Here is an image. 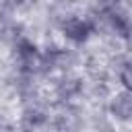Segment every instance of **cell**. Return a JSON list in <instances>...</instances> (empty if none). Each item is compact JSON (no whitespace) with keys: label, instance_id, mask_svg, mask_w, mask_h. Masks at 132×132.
Here are the masks:
<instances>
[{"label":"cell","instance_id":"3957f363","mask_svg":"<svg viewBox=\"0 0 132 132\" xmlns=\"http://www.w3.org/2000/svg\"><path fill=\"white\" fill-rule=\"evenodd\" d=\"M111 113H116V118L120 120H128L132 113V99H130V91H122L111 99Z\"/></svg>","mask_w":132,"mask_h":132},{"label":"cell","instance_id":"7a4b0ae2","mask_svg":"<svg viewBox=\"0 0 132 132\" xmlns=\"http://www.w3.org/2000/svg\"><path fill=\"white\" fill-rule=\"evenodd\" d=\"M16 58H19V66H21L25 72H35L39 66H43V64H41V54H39V50L35 47L33 41H29V39H25V37H21V39L16 41Z\"/></svg>","mask_w":132,"mask_h":132},{"label":"cell","instance_id":"277c9868","mask_svg":"<svg viewBox=\"0 0 132 132\" xmlns=\"http://www.w3.org/2000/svg\"><path fill=\"white\" fill-rule=\"evenodd\" d=\"M120 80H122V85L126 87V91H130V66H128V64L122 66V70H120Z\"/></svg>","mask_w":132,"mask_h":132},{"label":"cell","instance_id":"6da1fadb","mask_svg":"<svg viewBox=\"0 0 132 132\" xmlns=\"http://www.w3.org/2000/svg\"><path fill=\"white\" fill-rule=\"evenodd\" d=\"M60 29L64 33L66 39L74 41V43H82L87 41L93 31H95V23L93 19L89 16H76V14H70V16H64L62 23H60Z\"/></svg>","mask_w":132,"mask_h":132}]
</instances>
